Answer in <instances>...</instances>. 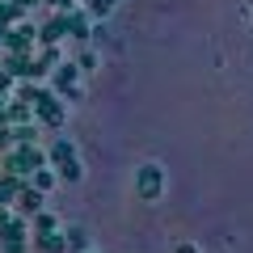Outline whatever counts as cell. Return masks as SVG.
Returning a JSON list of instances; mask_svg holds the SVG:
<instances>
[{
    "label": "cell",
    "mask_w": 253,
    "mask_h": 253,
    "mask_svg": "<svg viewBox=\"0 0 253 253\" xmlns=\"http://www.w3.org/2000/svg\"><path fill=\"white\" fill-rule=\"evenodd\" d=\"M42 165H46V156L38 152L34 144H17L13 152H4V169H9V173H17V177H21V173L42 169Z\"/></svg>",
    "instance_id": "obj_1"
},
{
    "label": "cell",
    "mask_w": 253,
    "mask_h": 253,
    "mask_svg": "<svg viewBox=\"0 0 253 253\" xmlns=\"http://www.w3.org/2000/svg\"><path fill=\"white\" fill-rule=\"evenodd\" d=\"M51 165L63 173V177H72V181L81 177V165H76V148L72 144H55L51 148Z\"/></svg>",
    "instance_id": "obj_2"
},
{
    "label": "cell",
    "mask_w": 253,
    "mask_h": 253,
    "mask_svg": "<svg viewBox=\"0 0 253 253\" xmlns=\"http://www.w3.org/2000/svg\"><path fill=\"white\" fill-rule=\"evenodd\" d=\"M55 89H59V93H68V97H81V84H76V68H72V63L55 72Z\"/></svg>",
    "instance_id": "obj_3"
},
{
    "label": "cell",
    "mask_w": 253,
    "mask_h": 253,
    "mask_svg": "<svg viewBox=\"0 0 253 253\" xmlns=\"http://www.w3.org/2000/svg\"><path fill=\"white\" fill-rule=\"evenodd\" d=\"M17 194H21V177L17 173H4V177H0V207L17 203Z\"/></svg>",
    "instance_id": "obj_4"
},
{
    "label": "cell",
    "mask_w": 253,
    "mask_h": 253,
    "mask_svg": "<svg viewBox=\"0 0 253 253\" xmlns=\"http://www.w3.org/2000/svg\"><path fill=\"white\" fill-rule=\"evenodd\" d=\"M17 207L26 211V215H34V211L42 207V190H38V186H21V194H17Z\"/></svg>",
    "instance_id": "obj_5"
},
{
    "label": "cell",
    "mask_w": 253,
    "mask_h": 253,
    "mask_svg": "<svg viewBox=\"0 0 253 253\" xmlns=\"http://www.w3.org/2000/svg\"><path fill=\"white\" fill-rule=\"evenodd\" d=\"M139 190H144L148 199H156V194H161V173H156V169H144V173H139Z\"/></svg>",
    "instance_id": "obj_6"
},
{
    "label": "cell",
    "mask_w": 253,
    "mask_h": 253,
    "mask_svg": "<svg viewBox=\"0 0 253 253\" xmlns=\"http://www.w3.org/2000/svg\"><path fill=\"white\" fill-rule=\"evenodd\" d=\"M30 181H34L42 194H46V190H55V173L51 169H34V173H30Z\"/></svg>",
    "instance_id": "obj_7"
},
{
    "label": "cell",
    "mask_w": 253,
    "mask_h": 253,
    "mask_svg": "<svg viewBox=\"0 0 253 253\" xmlns=\"http://www.w3.org/2000/svg\"><path fill=\"white\" fill-rule=\"evenodd\" d=\"M34 232H38V236L55 232V215H46V211H34Z\"/></svg>",
    "instance_id": "obj_8"
},
{
    "label": "cell",
    "mask_w": 253,
    "mask_h": 253,
    "mask_svg": "<svg viewBox=\"0 0 253 253\" xmlns=\"http://www.w3.org/2000/svg\"><path fill=\"white\" fill-rule=\"evenodd\" d=\"M13 4H17V9H21V13H26V9H30V4H38V0H13Z\"/></svg>",
    "instance_id": "obj_9"
},
{
    "label": "cell",
    "mask_w": 253,
    "mask_h": 253,
    "mask_svg": "<svg viewBox=\"0 0 253 253\" xmlns=\"http://www.w3.org/2000/svg\"><path fill=\"white\" fill-rule=\"evenodd\" d=\"M177 253H199V249H194V245H177Z\"/></svg>",
    "instance_id": "obj_10"
}]
</instances>
